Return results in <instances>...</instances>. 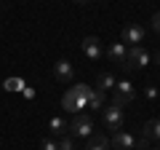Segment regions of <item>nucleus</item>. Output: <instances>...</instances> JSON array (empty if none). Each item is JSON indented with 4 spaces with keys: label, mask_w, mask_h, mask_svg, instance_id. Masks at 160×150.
Here are the masks:
<instances>
[{
    "label": "nucleus",
    "mask_w": 160,
    "mask_h": 150,
    "mask_svg": "<svg viewBox=\"0 0 160 150\" xmlns=\"http://www.w3.org/2000/svg\"><path fill=\"white\" fill-rule=\"evenodd\" d=\"M22 86H24V83L19 81V78H11V81H6V88H8V91H19Z\"/></svg>",
    "instance_id": "nucleus-20"
},
{
    "label": "nucleus",
    "mask_w": 160,
    "mask_h": 150,
    "mask_svg": "<svg viewBox=\"0 0 160 150\" xmlns=\"http://www.w3.org/2000/svg\"><path fill=\"white\" fill-rule=\"evenodd\" d=\"M59 150H78V145H75V137H69V134L59 137Z\"/></svg>",
    "instance_id": "nucleus-17"
},
{
    "label": "nucleus",
    "mask_w": 160,
    "mask_h": 150,
    "mask_svg": "<svg viewBox=\"0 0 160 150\" xmlns=\"http://www.w3.org/2000/svg\"><path fill=\"white\" fill-rule=\"evenodd\" d=\"M158 97H160V88L158 86H144V99L152 102V99H158Z\"/></svg>",
    "instance_id": "nucleus-18"
},
{
    "label": "nucleus",
    "mask_w": 160,
    "mask_h": 150,
    "mask_svg": "<svg viewBox=\"0 0 160 150\" xmlns=\"http://www.w3.org/2000/svg\"><path fill=\"white\" fill-rule=\"evenodd\" d=\"M80 51H83V56H88V59H91V62H99V59L104 56L102 40H99V38H93V35L83 38V43H80Z\"/></svg>",
    "instance_id": "nucleus-8"
},
{
    "label": "nucleus",
    "mask_w": 160,
    "mask_h": 150,
    "mask_svg": "<svg viewBox=\"0 0 160 150\" xmlns=\"http://www.w3.org/2000/svg\"><path fill=\"white\" fill-rule=\"evenodd\" d=\"M102 123H104L107 129L120 131L123 123H126V110L118 107V104H104V110H102Z\"/></svg>",
    "instance_id": "nucleus-4"
},
{
    "label": "nucleus",
    "mask_w": 160,
    "mask_h": 150,
    "mask_svg": "<svg viewBox=\"0 0 160 150\" xmlns=\"http://www.w3.org/2000/svg\"><path fill=\"white\" fill-rule=\"evenodd\" d=\"M147 150H160V147H152V145H149V147H147Z\"/></svg>",
    "instance_id": "nucleus-24"
},
{
    "label": "nucleus",
    "mask_w": 160,
    "mask_h": 150,
    "mask_svg": "<svg viewBox=\"0 0 160 150\" xmlns=\"http://www.w3.org/2000/svg\"><path fill=\"white\" fill-rule=\"evenodd\" d=\"M115 86H118V78H115L112 72H99V78H96V88L99 91L109 94V91H115Z\"/></svg>",
    "instance_id": "nucleus-14"
},
{
    "label": "nucleus",
    "mask_w": 160,
    "mask_h": 150,
    "mask_svg": "<svg viewBox=\"0 0 160 150\" xmlns=\"http://www.w3.org/2000/svg\"><path fill=\"white\" fill-rule=\"evenodd\" d=\"M93 118L91 115H86V113H80V115H75L72 121H69V137H75V139H88L93 134Z\"/></svg>",
    "instance_id": "nucleus-3"
},
{
    "label": "nucleus",
    "mask_w": 160,
    "mask_h": 150,
    "mask_svg": "<svg viewBox=\"0 0 160 150\" xmlns=\"http://www.w3.org/2000/svg\"><path fill=\"white\" fill-rule=\"evenodd\" d=\"M152 59H155V64H160V51H155V54H152Z\"/></svg>",
    "instance_id": "nucleus-22"
},
{
    "label": "nucleus",
    "mask_w": 160,
    "mask_h": 150,
    "mask_svg": "<svg viewBox=\"0 0 160 150\" xmlns=\"http://www.w3.org/2000/svg\"><path fill=\"white\" fill-rule=\"evenodd\" d=\"M69 134V121L67 118H51L48 121V137H64Z\"/></svg>",
    "instance_id": "nucleus-12"
},
{
    "label": "nucleus",
    "mask_w": 160,
    "mask_h": 150,
    "mask_svg": "<svg viewBox=\"0 0 160 150\" xmlns=\"http://www.w3.org/2000/svg\"><path fill=\"white\" fill-rule=\"evenodd\" d=\"M40 147H43V150H59V142L53 137H46L43 142H40Z\"/></svg>",
    "instance_id": "nucleus-19"
},
{
    "label": "nucleus",
    "mask_w": 160,
    "mask_h": 150,
    "mask_svg": "<svg viewBox=\"0 0 160 150\" xmlns=\"http://www.w3.org/2000/svg\"><path fill=\"white\" fill-rule=\"evenodd\" d=\"M152 32L160 35V11H155V16H152Z\"/></svg>",
    "instance_id": "nucleus-21"
},
{
    "label": "nucleus",
    "mask_w": 160,
    "mask_h": 150,
    "mask_svg": "<svg viewBox=\"0 0 160 150\" xmlns=\"http://www.w3.org/2000/svg\"><path fill=\"white\" fill-rule=\"evenodd\" d=\"M86 107H88V102H86V99H80L78 94L72 91V88H69V91H64V97H62V110H64V113L80 115V113H83Z\"/></svg>",
    "instance_id": "nucleus-7"
},
{
    "label": "nucleus",
    "mask_w": 160,
    "mask_h": 150,
    "mask_svg": "<svg viewBox=\"0 0 160 150\" xmlns=\"http://www.w3.org/2000/svg\"><path fill=\"white\" fill-rule=\"evenodd\" d=\"M142 137L147 139V142H160V118H152V121L144 123Z\"/></svg>",
    "instance_id": "nucleus-13"
},
{
    "label": "nucleus",
    "mask_w": 160,
    "mask_h": 150,
    "mask_svg": "<svg viewBox=\"0 0 160 150\" xmlns=\"http://www.w3.org/2000/svg\"><path fill=\"white\" fill-rule=\"evenodd\" d=\"M53 78H56L59 83H69L75 78V67L67 62V59H59V62L53 64Z\"/></svg>",
    "instance_id": "nucleus-9"
},
{
    "label": "nucleus",
    "mask_w": 160,
    "mask_h": 150,
    "mask_svg": "<svg viewBox=\"0 0 160 150\" xmlns=\"http://www.w3.org/2000/svg\"><path fill=\"white\" fill-rule=\"evenodd\" d=\"M72 91L78 94L80 99H86V102H88V97H91V91H93V88L88 86V83H75V86H72Z\"/></svg>",
    "instance_id": "nucleus-16"
},
{
    "label": "nucleus",
    "mask_w": 160,
    "mask_h": 150,
    "mask_svg": "<svg viewBox=\"0 0 160 150\" xmlns=\"http://www.w3.org/2000/svg\"><path fill=\"white\" fill-rule=\"evenodd\" d=\"M104 102H107V94L99 91V88H93L91 97H88V107L91 110H104Z\"/></svg>",
    "instance_id": "nucleus-15"
},
{
    "label": "nucleus",
    "mask_w": 160,
    "mask_h": 150,
    "mask_svg": "<svg viewBox=\"0 0 160 150\" xmlns=\"http://www.w3.org/2000/svg\"><path fill=\"white\" fill-rule=\"evenodd\" d=\"M144 38H147V32L139 24H126L123 32H120V43H126V46H142Z\"/></svg>",
    "instance_id": "nucleus-6"
},
{
    "label": "nucleus",
    "mask_w": 160,
    "mask_h": 150,
    "mask_svg": "<svg viewBox=\"0 0 160 150\" xmlns=\"http://www.w3.org/2000/svg\"><path fill=\"white\" fill-rule=\"evenodd\" d=\"M152 62V54H149V48L144 46H128V54H126V64H123V72H131V70H144L147 64Z\"/></svg>",
    "instance_id": "nucleus-1"
},
{
    "label": "nucleus",
    "mask_w": 160,
    "mask_h": 150,
    "mask_svg": "<svg viewBox=\"0 0 160 150\" xmlns=\"http://www.w3.org/2000/svg\"><path fill=\"white\" fill-rule=\"evenodd\" d=\"M133 99H136L133 83L131 81H118V86H115V91H112V104H118V107L126 110V104H131Z\"/></svg>",
    "instance_id": "nucleus-5"
},
{
    "label": "nucleus",
    "mask_w": 160,
    "mask_h": 150,
    "mask_svg": "<svg viewBox=\"0 0 160 150\" xmlns=\"http://www.w3.org/2000/svg\"><path fill=\"white\" fill-rule=\"evenodd\" d=\"M126 54H128V46L126 43H112V46L107 48V56H109V62L112 64H126Z\"/></svg>",
    "instance_id": "nucleus-10"
},
{
    "label": "nucleus",
    "mask_w": 160,
    "mask_h": 150,
    "mask_svg": "<svg viewBox=\"0 0 160 150\" xmlns=\"http://www.w3.org/2000/svg\"><path fill=\"white\" fill-rule=\"evenodd\" d=\"M109 145H112V150H147L149 147V142L144 137H133V134H128V131H115L112 134V139H109Z\"/></svg>",
    "instance_id": "nucleus-2"
},
{
    "label": "nucleus",
    "mask_w": 160,
    "mask_h": 150,
    "mask_svg": "<svg viewBox=\"0 0 160 150\" xmlns=\"http://www.w3.org/2000/svg\"><path fill=\"white\" fill-rule=\"evenodd\" d=\"M83 150H112V145H109V137H107V134L93 131L91 137H88V145H86Z\"/></svg>",
    "instance_id": "nucleus-11"
},
{
    "label": "nucleus",
    "mask_w": 160,
    "mask_h": 150,
    "mask_svg": "<svg viewBox=\"0 0 160 150\" xmlns=\"http://www.w3.org/2000/svg\"><path fill=\"white\" fill-rule=\"evenodd\" d=\"M75 3H80V6H86V3H91V0H75Z\"/></svg>",
    "instance_id": "nucleus-23"
}]
</instances>
